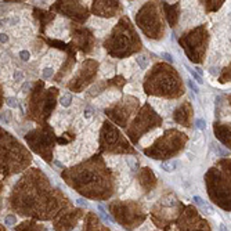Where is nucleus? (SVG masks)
<instances>
[{"label":"nucleus","mask_w":231,"mask_h":231,"mask_svg":"<svg viewBox=\"0 0 231 231\" xmlns=\"http://www.w3.org/2000/svg\"><path fill=\"white\" fill-rule=\"evenodd\" d=\"M13 78L15 82H22L24 80V72L21 69H15L13 73Z\"/></svg>","instance_id":"obj_11"},{"label":"nucleus","mask_w":231,"mask_h":231,"mask_svg":"<svg viewBox=\"0 0 231 231\" xmlns=\"http://www.w3.org/2000/svg\"><path fill=\"white\" fill-rule=\"evenodd\" d=\"M203 210H205V213H208V215H213V213H215V209H213V206L208 205V203L203 206Z\"/></svg>","instance_id":"obj_19"},{"label":"nucleus","mask_w":231,"mask_h":231,"mask_svg":"<svg viewBox=\"0 0 231 231\" xmlns=\"http://www.w3.org/2000/svg\"><path fill=\"white\" fill-rule=\"evenodd\" d=\"M29 87H31V83L29 82H25L22 85V89H21V90H22V93H26V91L29 90Z\"/></svg>","instance_id":"obj_22"},{"label":"nucleus","mask_w":231,"mask_h":231,"mask_svg":"<svg viewBox=\"0 0 231 231\" xmlns=\"http://www.w3.org/2000/svg\"><path fill=\"white\" fill-rule=\"evenodd\" d=\"M126 163H127V166H129V169H132V170L138 169V162H137L134 158H132V156H127L126 158Z\"/></svg>","instance_id":"obj_4"},{"label":"nucleus","mask_w":231,"mask_h":231,"mask_svg":"<svg viewBox=\"0 0 231 231\" xmlns=\"http://www.w3.org/2000/svg\"><path fill=\"white\" fill-rule=\"evenodd\" d=\"M76 203H78L79 206H85V208L87 206V202H86L83 198H78V199H76Z\"/></svg>","instance_id":"obj_21"},{"label":"nucleus","mask_w":231,"mask_h":231,"mask_svg":"<svg viewBox=\"0 0 231 231\" xmlns=\"http://www.w3.org/2000/svg\"><path fill=\"white\" fill-rule=\"evenodd\" d=\"M161 57H162V58H165V60H168V61H170V62H173V61H174V58H173V57L169 54V53L162 51V53H161Z\"/></svg>","instance_id":"obj_18"},{"label":"nucleus","mask_w":231,"mask_h":231,"mask_svg":"<svg viewBox=\"0 0 231 231\" xmlns=\"http://www.w3.org/2000/svg\"><path fill=\"white\" fill-rule=\"evenodd\" d=\"M93 115H94V108L90 107V105H86L85 109H83V116H85V119H89Z\"/></svg>","instance_id":"obj_6"},{"label":"nucleus","mask_w":231,"mask_h":231,"mask_svg":"<svg viewBox=\"0 0 231 231\" xmlns=\"http://www.w3.org/2000/svg\"><path fill=\"white\" fill-rule=\"evenodd\" d=\"M53 73H54V69H53V67H46V68L43 69V78H44V79L51 78Z\"/></svg>","instance_id":"obj_12"},{"label":"nucleus","mask_w":231,"mask_h":231,"mask_svg":"<svg viewBox=\"0 0 231 231\" xmlns=\"http://www.w3.org/2000/svg\"><path fill=\"white\" fill-rule=\"evenodd\" d=\"M7 65H8V57H7L6 53H0V67L6 68Z\"/></svg>","instance_id":"obj_10"},{"label":"nucleus","mask_w":231,"mask_h":231,"mask_svg":"<svg viewBox=\"0 0 231 231\" xmlns=\"http://www.w3.org/2000/svg\"><path fill=\"white\" fill-rule=\"evenodd\" d=\"M186 68L188 69V72H190V73H191V76H192V78H194V79H195V80H197V83H199V85H202V83H203V78H202V76H199L198 73H197V72L194 71V69H191V68H190V67H186Z\"/></svg>","instance_id":"obj_7"},{"label":"nucleus","mask_w":231,"mask_h":231,"mask_svg":"<svg viewBox=\"0 0 231 231\" xmlns=\"http://www.w3.org/2000/svg\"><path fill=\"white\" fill-rule=\"evenodd\" d=\"M98 210H100V215L102 216V219H104L105 221H108V223H114V219L109 216V213H107V212L104 210L102 206H98Z\"/></svg>","instance_id":"obj_5"},{"label":"nucleus","mask_w":231,"mask_h":231,"mask_svg":"<svg viewBox=\"0 0 231 231\" xmlns=\"http://www.w3.org/2000/svg\"><path fill=\"white\" fill-rule=\"evenodd\" d=\"M6 104L8 105L10 108H17L18 107V100H17L15 97H7V100H6Z\"/></svg>","instance_id":"obj_8"},{"label":"nucleus","mask_w":231,"mask_h":231,"mask_svg":"<svg viewBox=\"0 0 231 231\" xmlns=\"http://www.w3.org/2000/svg\"><path fill=\"white\" fill-rule=\"evenodd\" d=\"M71 102H72V94H69V93L64 94L61 98H60V104H61L62 107H69Z\"/></svg>","instance_id":"obj_3"},{"label":"nucleus","mask_w":231,"mask_h":231,"mask_svg":"<svg viewBox=\"0 0 231 231\" xmlns=\"http://www.w3.org/2000/svg\"><path fill=\"white\" fill-rule=\"evenodd\" d=\"M18 55H20V58L22 60V61H29V58H31V53L28 51V50H21V51L18 53Z\"/></svg>","instance_id":"obj_13"},{"label":"nucleus","mask_w":231,"mask_h":231,"mask_svg":"<svg viewBox=\"0 0 231 231\" xmlns=\"http://www.w3.org/2000/svg\"><path fill=\"white\" fill-rule=\"evenodd\" d=\"M220 231H228L227 227H226V224H220Z\"/></svg>","instance_id":"obj_24"},{"label":"nucleus","mask_w":231,"mask_h":231,"mask_svg":"<svg viewBox=\"0 0 231 231\" xmlns=\"http://www.w3.org/2000/svg\"><path fill=\"white\" fill-rule=\"evenodd\" d=\"M195 126L198 127L199 130H205L206 129V121L202 119V118H197L195 119Z\"/></svg>","instance_id":"obj_9"},{"label":"nucleus","mask_w":231,"mask_h":231,"mask_svg":"<svg viewBox=\"0 0 231 231\" xmlns=\"http://www.w3.org/2000/svg\"><path fill=\"white\" fill-rule=\"evenodd\" d=\"M209 72H210V73H212V75H219V68H217V67H212V68L210 69H209Z\"/></svg>","instance_id":"obj_23"},{"label":"nucleus","mask_w":231,"mask_h":231,"mask_svg":"<svg viewBox=\"0 0 231 231\" xmlns=\"http://www.w3.org/2000/svg\"><path fill=\"white\" fill-rule=\"evenodd\" d=\"M192 201L195 202V205H198V206H202V208H203V206L206 205V202L203 201V199H202L201 197H198V195H195V197H194V198H192Z\"/></svg>","instance_id":"obj_14"},{"label":"nucleus","mask_w":231,"mask_h":231,"mask_svg":"<svg viewBox=\"0 0 231 231\" xmlns=\"http://www.w3.org/2000/svg\"><path fill=\"white\" fill-rule=\"evenodd\" d=\"M179 161H169V162H163V163H161V169L163 170V172H166V173H173L174 170L179 168Z\"/></svg>","instance_id":"obj_1"},{"label":"nucleus","mask_w":231,"mask_h":231,"mask_svg":"<svg viewBox=\"0 0 231 231\" xmlns=\"http://www.w3.org/2000/svg\"><path fill=\"white\" fill-rule=\"evenodd\" d=\"M8 42V36L6 35V33H0V43H7Z\"/></svg>","instance_id":"obj_20"},{"label":"nucleus","mask_w":231,"mask_h":231,"mask_svg":"<svg viewBox=\"0 0 231 231\" xmlns=\"http://www.w3.org/2000/svg\"><path fill=\"white\" fill-rule=\"evenodd\" d=\"M195 231H202V230H195Z\"/></svg>","instance_id":"obj_25"},{"label":"nucleus","mask_w":231,"mask_h":231,"mask_svg":"<svg viewBox=\"0 0 231 231\" xmlns=\"http://www.w3.org/2000/svg\"><path fill=\"white\" fill-rule=\"evenodd\" d=\"M187 85L190 86V89H191V90L194 91V93H199V87H198V86L195 85V83H194V80H191V79H188V80H187Z\"/></svg>","instance_id":"obj_15"},{"label":"nucleus","mask_w":231,"mask_h":231,"mask_svg":"<svg viewBox=\"0 0 231 231\" xmlns=\"http://www.w3.org/2000/svg\"><path fill=\"white\" fill-rule=\"evenodd\" d=\"M2 119H3V121L6 122V123H8V122L11 121V112H10V111H7V112H3V114H2Z\"/></svg>","instance_id":"obj_16"},{"label":"nucleus","mask_w":231,"mask_h":231,"mask_svg":"<svg viewBox=\"0 0 231 231\" xmlns=\"http://www.w3.org/2000/svg\"><path fill=\"white\" fill-rule=\"evenodd\" d=\"M136 61H137V65L140 67V69H145L147 67H148V64H150L148 57H147V55H144V54L138 55V57L136 58Z\"/></svg>","instance_id":"obj_2"},{"label":"nucleus","mask_w":231,"mask_h":231,"mask_svg":"<svg viewBox=\"0 0 231 231\" xmlns=\"http://www.w3.org/2000/svg\"><path fill=\"white\" fill-rule=\"evenodd\" d=\"M15 221H17V219L14 217V216H7V217H6V224H7V226L15 224Z\"/></svg>","instance_id":"obj_17"}]
</instances>
